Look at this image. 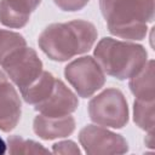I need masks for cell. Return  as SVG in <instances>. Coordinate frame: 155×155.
<instances>
[{
  "mask_svg": "<svg viewBox=\"0 0 155 155\" xmlns=\"http://www.w3.org/2000/svg\"><path fill=\"white\" fill-rule=\"evenodd\" d=\"M97 36L98 33L93 23L85 19H73L47 25L40 33L38 45L51 61L65 62L88 52Z\"/></svg>",
  "mask_w": 155,
  "mask_h": 155,
  "instance_id": "1",
  "label": "cell"
},
{
  "mask_svg": "<svg viewBox=\"0 0 155 155\" xmlns=\"http://www.w3.org/2000/svg\"><path fill=\"white\" fill-rule=\"evenodd\" d=\"M99 8L111 35L143 40L154 21V0H99Z\"/></svg>",
  "mask_w": 155,
  "mask_h": 155,
  "instance_id": "2",
  "label": "cell"
},
{
  "mask_svg": "<svg viewBox=\"0 0 155 155\" xmlns=\"http://www.w3.org/2000/svg\"><path fill=\"white\" fill-rule=\"evenodd\" d=\"M103 71L117 80L131 79L147 63L148 52L140 44L103 38L93 51Z\"/></svg>",
  "mask_w": 155,
  "mask_h": 155,
  "instance_id": "3",
  "label": "cell"
},
{
  "mask_svg": "<svg viewBox=\"0 0 155 155\" xmlns=\"http://www.w3.org/2000/svg\"><path fill=\"white\" fill-rule=\"evenodd\" d=\"M88 116L99 126L122 128L128 124V104L119 88H107L88 102Z\"/></svg>",
  "mask_w": 155,
  "mask_h": 155,
  "instance_id": "4",
  "label": "cell"
},
{
  "mask_svg": "<svg viewBox=\"0 0 155 155\" xmlns=\"http://www.w3.org/2000/svg\"><path fill=\"white\" fill-rule=\"evenodd\" d=\"M64 76L82 98L93 96L105 84V73L92 56H82L67 64Z\"/></svg>",
  "mask_w": 155,
  "mask_h": 155,
  "instance_id": "5",
  "label": "cell"
},
{
  "mask_svg": "<svg viewBox=\"0 0 155 155\" xmlns=\"http://www.w3.org/2000/svg\"><path fill=\"white\" fill-rule=\"evenodd\" d=\"M1 67L6 76L16 85L19 91L29 86L42 73V62L36 51L31 47L24 46L11 56H8Z\"/></svg>",
  "mask_w": 155,
  "mask_h": 155,
  "instance_id": "6",
  "label": "cell"
},
{
  "mask_svg": "<svg viewBox=\"0 0 155 155\" xmlns=\"http://www.w3.org/2000/svg\"><path fill=\"white\" fill-rule=\"evenodd\" d=\"M79 142L86 154H125L128 151L127 140L103 126L87 125L79 132Z\"/></svg>",
  "mask_w": 155,
  "mask_h": 155,
  "instance_id": "7",
  "label": "cell"
},
{
  "mask_svg": "<svg viewBox=\"0 0 155 155\" xmlns=\"http://www.w3.org/2000/svg\"><path fill=\"white\" fill-rule=\"evenodd\" d=\"M78 107L79 99L76 94L69 87H67V85L62 80L56 79L54 87L50 96L42 102L34 105V109L42 115L63 116L74 113Z\"/></svg>",
  "mask_w": 155,
  "mask_h": 155,
  "instance_id": "8",
  "label": "cell"
},
{
  "mask_svg": "<svg viewBox=\"0 0 155 155\" xmlns=\"http://www.w3.org/2000/svg\"><path fill=\"white\" fill-rule=\"evenodd\" d=\"M22 115V103L15 86L7 78L0 80V130L11 132Z\"/></svg>",
  "mask_w": 155,
  "mask_h": 155,
  "instance_id": "9",
  "label": "cell"
},
{
  "mask_svg": "<svg viewBox=\"0 0 155 155\" xmlns=\"http://www.w3.org/2000/svg\"><path fill=\"white\" fill-rule=\"evenodd\" d=\"M34 133L45 140L64 138L75 131V119L68 114L63 116H47L39 114L33 121Z\"/></svg>",
  "mask_w": 155,
  "mask_h": 155,
  "instance_id": "10",
  "label": "cell"
},
{
  "mask_svg": "<svg viewBox=\"0 0 155 155\" xmlns=\"http://www.w3.org/2000/svg\"><path fill=\"white\" fill-rule=\"evenodd\" d=\"M41 0H0V23L12 29L27 25Z\"/></svg>",
  "mask_w": 155,
  "mask_h": 155,
  "instance_id": "11",
  "label": "cell"
},
{
  "mask_svg": "<svg viewBox=\"0 0 155 155\" xmlns=\"http://www.w3.org/2000/svg\"><path fill=\"white\" fill-rule=\"evenodd\" d=\"M128 87L138 99H155L154 61L148 59L144 67L130 79Z\"/></svg>",
  "mask_w": 155,
  "mask_h": 155,
  "instance_id": "12",
  "label": "cell"
},
{
  "mask_svg": "<svg viewBox=\"0 0 155 155\" xmlns=\"http://www.w3.org/2000/svg\"><path fill=\"white\" fill-rule=\"evenodd\" d=\"M56 78L52 73L42 70L38 79H35L29 86L21 90V96L23 97L24 102L31 105H36L38 103L42 102L45 98L50 96L54 87Z\"/></svg>",
  "mask_w": 155,
  "mask_h": 155,
  "instance_id": "13",
  "label": "cell"
},
{
  "mask_svg": "<svg viewBox=\"0 0 155 155\" xmlns=\"http://www.w3.org/2000/svg\"><path fill=\"white\" fill-rule=\"evenodd\" d=\"M154 101L136 98L133 103V121L140 130L147 132L154 130Z\"/></svg>",
  "mask_w": 155,
  "mask_h": 155,
  "instance_id": "14",
  "label": "cell"
},
{
  "mask_svg": "<svg viewBox=\"0 0 155 155\" xmlns=\"http://www.w3.org/2000/svg\"><path fill=\"white\" fill-rule=\"evenodd\" d=\"M24 46H27V41L22 34L0 29V65L8 56Z\"/></svg>",
  "mask_w": 155,
  "mask_h": 155,
  "instance_id": "15",
  "label": "cell"
},
{
  "mask_svg": "<svg viewBox=\"0 0 155 155\" xmlns=\"http://www.w3.org/2000/svg\"><path fill=\"white\" fill-rule=\"evenodd\" d=\"M6 142L10 154H41L50 151L42 144L31 139H25L17 134L8 136Z\"/></svg>",
  "mask_w": 155,
  "mask_h": 155,
  "instance_id": "16",
  "label": "cell"
},
{
  "mask_svg": "<svg viewBox=\"0 0 155 155\" xmlns=\"http://www.w3.org/2000/svg\"><path fill=\"white\" fill-rule=\"evenodd\" d=\"M90 0H53L56 6L65 12H76L82 10Z\"/></svg>",
  "mask_w": 155,
  "mask_h": 155,
  "instance_id": "17",
  "label": "cell"
},
{
  "mask_svg": "<svg viewBox=\"0 0 155 155\" xmlns=\"http://www.w3.org/2000/svg\"><path fill=\"white\" fill-rule=\"evenodd\" d=\"M52 151L56 154H81L80 148L73 140H61L52 145Z\"/></svg>",
  "mask_w": 155,
  "mask_h": 155,
  "instance_id": "18",
  "label": "cell"
},
{
  "mask_svg": "<svg viewBox=\"0 0 155 155\" xmlns=\"http://www.w3.org/2000/svg\"><path fill=\"white\" fill-rule=\"evenodd\" d=\"M7 151V144L5 143V140L0 137V155H4Z\"/></svg>",
  "mask_w": 155,
  "mask_h": 155,
  "instance_id": "19",
  "label": "cell"
},
{
  "mask_svg": "<svg viewBox=\"0 0 155 155\" xmlns=\"http://www.w3.org/2000/svg\"><path fill=\"white\" fill-rule=\"evenodd\" d=\"M5 78H7V76H6V74H5L4 71H1V70H0V80H1V79H5Z\"/></svg>",
  "mask_w": 155,
  "mask_h": 155,
  "instance_id": "20",
  "label": "cell"
}]
</instances>
